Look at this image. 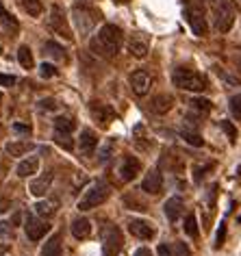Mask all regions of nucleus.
Here are the masks:
<instances>
[{
  "label": "nucleus",
  "instance_id": "nucleus-1",
  "mask_svg": "<svg viewBox=\"0 0 241 256\" xmlns=\"http://www.w3.org/2000/svg\"><path fill=\"white\" fill-rule=\"evenodd\" d=\"M122 42H124L122 28L116 26V24H104L96 33V37L90 42V48L94 54L102 56V59H113L122 48Z\"/></svg>",
  "mask_w": 241,
  "mask_h": 256
},
{
  "label": "nucleus",
  "instance_id": "nucleus-2",
  "mask_svg": "<svg viewBox=\"0 0 241 256\" xmlns=\"http://www.w3.org/2000/svg\"><path fill=\"white\" fill-rule=\"evenodd\" d=\"M98 18H100V11L96 7H92L87 0H76L74 7H72V20H74V26L78 30L80 37H87L94 30V26L98 24Z\"/></svg>",
  "mask_w": 241,
  "mask_h": 256
},
{
  "label": "nucleus",
  "instance_id": "nucleus-3",
  "mask_svg": "<svg viewBox=\"0 0 241 256\" xmlns=\"http://www.w3.org/2000/svg\"><path fill=\"white\" fill-rule=\"evenodd\" d=\"M211 14H213V24L220 33H228L237 18V7L232 0H211Z\"/></svg>",
  "mask_w": 241,
  "mask_h": 256
},
{
  "label": "nucleus",
  "instance_id": "nucleus-4",
  "mask_svg": "<svg viewBox=\"0 0 241 256\" xmlns=\"http://www.w3.org/2000/svg\"><path fill=\"white\" fill-rule=\"evenodd\" d=\"M172 82L174 87L178 89H185V92H204L208 87L206 78L202 76L200 72H196L192 68H176L172 72Z\"/></svg>",
  "mask_w": 241,
  "mask_h": 256
},
{
  "label": "nucleus",
  "instance_id": "nucleus-5",
  "mask_svg": "<svg viewBox=\"0 0 241 256\" xmlns=\"http://www.w3.org/2000/svg\"><path fill=\"white\" fill-rule=\"evenodd\" d=\"M109 196H111L109 182H104V180L92 182L90 187L83 191V196H80L78 210H92V208H96V206H100V204H104L106 200H109Z\"/></svg>",
  "mask_w": 241,
  "mask_h": 256
},
{
  "label": "nucleus",
  "instance_id": "nucleus-6",
  "mask_svg": "<svg viewBox=\"0 0 241 256\" xmlns=\"http://www.w3.org/2000/svg\"><path fill=\"white\" fill-rule=\"evenodd\" d=\"M100 239H102V254L104 256H118L120 250H122V230H120L116 224H104L102 232H100Z\"/></svg>",
  "mask_w": 241,
  "mask_h": 256
},
{
  "label": "nucleus",
  "instance_id": "nucleus-7",
  "mask_svg": "<svg viewBox=\"0 0 241 256\" xmlns=\"http://www.w3.org/2000/svg\"><path fill=\"white\" fill-rule=\"evenodd\" d=\"M48 26L52 28L56 35H61L63 40H68V42L74 40V33H72V28H70V24H68V20H66V14H63V9L59 7V4H54V7L50 9Z\"/></svg>",
  "mask_w": 241,
  "mask_h": 256
},
{
  "label": "nucleus",
  "instance_id": "nucleus-8",
  "mask_svg": "<svg viewBox=\"0 0 241 256\" xmlns=\"http://www.w3.org/2000/svg\"><path fill=\"white\" fill-rule=\"evenodd\" d=\"M185 16H187V22H189V26H192L194 35L204 37L206 30H208V24H206V18H204L202 7H198V4H189V7L185 9Z\"/></svg>",
  "mask_w": 241,
  "mask_h": 256
},
{
  "label": "nucleus",
  "instance_id": "nucleus-9",
  "mask_svg": "<svg viewBox=\"0 0 241 256\" xmlns=\"http://www.w3.org/2000/svg\"><path fill=\"white\" fill-rule=\"evenodd\" d=\"M48 230H50V226L46 222H42V220H37L35 215L26 213V217H24V232H26V236L30 241H40Z\"/></svg>",
  "mask_w": 241,
  "mask_h": 256
},
{
  "label": "nucleus",
  "instance_id": "nucleus-10",
  "mask_svg": "<svg viewBox=\"0 0 241 256\" xmlns=\"http://www.w3.org/2000/svg\"><path fill=\"white\" fill-rule=\"evenodd\" d=\"M90 113H92V118L98 122L102 128H106L113 122V118H116V111L109 106V104H104V102H92L90 104Z\"/></svg>",
  "mask_w": 241,
  "mask_h": 256
},
{
  "label": "nucleus",
  "instance_id": "nucleus-11",
  "mask_svg": "<svg viewBox=\"0 0 241 256\" xmlns=\"http://www.w3.org/2000/svg\"><path fill=\"white\" fill-rule=\"evenodd\" d=\"M130 87L137 96H146L152 87V76L146 72V70H135V72L130 74Z\"/></svg>",
  "mask_w": 241,
  "mask_h": 256
},
{
  "label": "nucleus",
  "instance_id": "nucleus-12",
  "mask_svg": "<svg viewBox=\"0 0 241 256\" xmlns=\"http://www.w3.org/2000/svg\"><path fill=\"white\" fill-rule=\"evenodd\" d=\"M139 172H142V163H139V158H135V156H124L122 158V165H120V178H122L124 182L135 180Z\"/></svg>",
  "mask_w": 241,
  "mask_h": 256
},
{
  "label": "nucleus",
  "instance_id": "nucleus-13",
  "mask_svg": "<svg viewBox=\"0 0 241 256\" xmlns=\"http://www.w3.org/2000/svg\"><path fill=\"white\" fill-rule=\"evenodd\" d=\"M128 232L132 236H137V239H142V241H150L152 236H154V228H152V224L146 222V220H130L128 222Z\"/></svg>",
  "mask_w": 241,
  "mask_h": 256
},
{
  "label": "nucleus",
  "instance_id": "nucleus-14",
  "mask_svg": "<svg viewBox=\"0 0 241 256\" xmlns=\"http://www.w3.org/2000/svg\"><path fill=\"white\" fill-rule=\"evenodd\" d=\"M98 148V135L90 128H85V130H80V139H78V150L83 152L85 156H92L94 152Z\"/></svg>",
  "mask_w": 241,
  "mask_h": 256
},
{
  "label": "nucleus",
  "instance_id": "nucleus-15",
  "mask_svg": "<svg viewBox=\"0 0 241 256\" xmlns=\"http://www.w3.org/2000/svg\"><path fill=\"white\" fill-rule=\"evenodd\" d=\"M161 189H163V176H161V172H158V170H150V174L146 176L144 182H142V191L156 196V194H161Z\"/></svg>",
  "mask_w": 241,
  "mask_h": 256
},
{
  "label": "nucleus",
  "instance_id": "nucleus-16",
  "mask_svg": "<svg viewBox=\"0 0 241 256\" xmlns=\"http://www.w3.org/2000/svg\"><path fill=\"white\" fill-rule=\"evenodd\" d=\"M172 106H174V98L172 96H168V94H158V96H154V98L150 100V111L156 113V115H163V113L172 111Z\"/></svg>",
  "mask_w": 241,
  "mask_h": 256
},
{
  "label": "nucleus",
  "instance_id": "nucleus-17",
  "mask_svg": "<svg viewBox=\"0 0 241 256\" xmlns=\"http://www.w3.org/2000/svg\"><path fill=\"white\" fill-rule=\"evenodd\" d=\"M182 208H185V202H182L180 196L170 198V200L163 204V210H166V217H168L170 222H176V220H178V217L182 215Z\"/></svg>",
  "mask_w": 241,
  "mask_h": 256
},
{
  "label": "nucleus",
  "instance_id": "nucleus-18",
  "mask_svg": "<svg viewBox=\"0 0 241 256\" xmlns=\"http://www.w3.org/2000/svg\"><path fill=\"white\" fill-rule=\"evenodd\" d=\"M52 174H44V176H40V178H35L33 182H30V187H28V191L33 194L35 198H42V196H46L48 194V189H50V184H52Z\"/></svg>",
  "mask_w": 241,
  "mask_h": 256
},
{
  "label": "nucleus",
  "instance_id": "nucleus-19",
  "mask_svg": "<svg viewBox=\"0 0 241 256\" xmlns=\"http://www.w3.org/2000/svg\"><path fill=\"white\" fill-rule=\"evenodd\" d=\"M37 170H40V158H37V156H28V158H24V161L18 165L16 174L20 178H28V176L37 174Z\"/></svg>",
  "mask_w": 241,
  "mask_h": 256
},
{
  "label": "nucleus",
  "instance_id": "nucleus-20",
  "mask_svg": "<svg viewBox=\"0 0 241 256\" xmlns=\"http://www.w3.org/2000/svg\"><path fill=\"white\" fill-rule=\"evenodd\" d=\"M72 234L76 239H90L92 234V222L85 220V217H76L72 222Z\"/></svg>",
  "mask_w": 241,
  "mask_h": 256
},
{
  "label": "nucleus",
  "instance_id": "nucleus-21",
  "mask_svg": "<svg viewBox=\"0 0 241 256\" xmlns=\"http://www.w3.org/2000/svg\"><path fill=\"white\" fill-rule=\"evenodd\" d=\"M128 50H130L132 56H137V59H144V56L148 54V42H146L142 35H132L130 42H128Z\"/></svg>",
  "mask_w": 241,
  "mask_h": 256
},
{
  "label": "nucleus",
  "instance_id": "nucleus-22",
  "mask_svg": "<svg viewBox=\"0 0 241 256\" xmlns=\"http://www.w3.org/2000/svg\"><path fill=\"white\" fill-rule=\"evenodd\" d=\"M42 256H63V250H61V234H52L46 243H44Z\"/></svg>",
  "mask_w": 241,
  "mask_h": 256
},
{
  "label": "nucleus",
  "instance_id": "nucleus-23",
  "mask_svg": "<svg viewBox=\"0 0 241 256\" xmlns=\"http://www.w3.org/2000/svg\"><path fill=\"white\" fill-rule=\"evenodd\" d=\"M30 148H33V144L30 142H11V144L4 146L7 154H11V156H24Z\"/></svg>",
  "mask_w": 241,
  "mask_h": 256
},
{
  "label": "nucleus",
  "instance_id": "nucleus-24",
  "mask_svg": "<svg viewBox=\"0 0 241 256\" xmlns=\"http://www.w3.org/2000/svg\"><path fill=\"white\" fill-rule=\"evenodd\" d=\"M35 213L42 217H52L56 213V200H40L35 204Z\"/></svg>",
  "mask_w": 241,
  "mask_h": 256
},
{
  "label": "nucleus",
  "instance_id": "nucleus-25",
  "mask_svg": "<svg viewBox=\"0 0 241 256\" xmlns=\"http://www.w3.org/2000/svg\"><path fill=\"white\" fill-rule=\"evenodd\" d=\"M0 22H2V26L7 28V30H11V33H18V28H20V24H18V20L9 14L7 9L2 7V4H0Z\"/></svg>",
  "mask_w": 241,
  "mask_h": 256
},
{
  "label": "nucleus",
  "instance_id": "nucleus-26",
  "mask_svg": "<svg viewBox=\"0 0 241 256\" xmlns=\"http://www.w3.org/2000/svg\"><path fill=\"white\" fill-rule=\"evenodd\" d=\"M189 106H192L196 113L206 115V113H211L213 102H211V100H206V98H192V100H189Z\"/></svg>",
  "mask_w": 241,
  "mask_h": 256
},
{
  "label": "nucleus",
  "instance_id": "nucleus-27",
  "mask_svg": "<svg viewBox=\"0 0 241 256\" xmlns=\"http://www.w3.org/2000/svg\"><path fill=\"white\" fill-rule=\"evenodd\" d=\"M44 54L50 56V59H63V56H66V50H63L56 42H46L44 44Z\"/></svg>",
  "mask_w": 241,
  "mask_h": 256
},
{
  "label": "nucleus",
  "instance_id": "nucleus-28",
  "mask_svg": "<svg viewBox=\"0 0 241 256\" xmlns=\"http://www.w3.org/2000/svg\"><path fill=\"white\" fill-rule=\"evenodd\" d=\"M180 137L185 139L189 146H194V148H202V146H204V139H202L196 130H189V128H182V130H180Z\"/></svg>",
  "mask_w": 241,
  "mask_h": 256
},
{
  "label": "nucleus",
  "instance_id": "nucleus-29",
  "mask_svg": "<svg viewBox=\"0 0 241 256\" xmlns=\"http://www.w3.org/2000/svg\"><path fill=\"white\" fill-rule=\"evenodd\" d=\"M20 4H22V9L26 11L30 18H40V16H42V11H44V7H42L40 0H20Z\"/></svg>",
  "mask_w": 241,
  "mask_h": 256
},
{
  "label": "nucleus",
  "instance_id": "nucleus-30",
  "mask_svg": "<svg viewBox=\"0 0 241 256\" xmlns=\"http://www.w3.org/2000/svg\"><path fill=\"white\" fill-rule=\"evenodd\" d=\"M18 61H20V66L26 68V70L33 68V54H30L28 46H20V50H18Z\"/></svg>",
  "mask_w": 241,
  "mask_h": 256
},
{
  "label": "nucleus",
  "instance_id": "nucleus-31",
  "mask_svg": "<svg viewBox=\"0 0 241 256\" xmlns=\"http://www.w3.org/2000/svg\"><path fill=\"white\" fill-rule=\"evenodd\" d=\"M185 232L192 236V239H198V220H196V215L194 213H189L187 217H185Z\"/></svg>",
  "mask_w": 241,
  "mask_h": 256
},
{
  "label": "nucleus",
  "instance_id": "nucleus-32",
  "mask_svg": "<svg viewBox=\"0 0 241 256\" xmlns=\"http://www.w3.org/2000/svg\"><path fill=\"white\" fill-rule=\"evenodd\" d=\"M54 142H56V146H61L63 150H72L74 148V142H72V137H70V132L54 130Z\"/></svg>",
  "mask_w": 241,
  "mask_h": 256
},
{
  "label": "nucleus",
  "instance_id": "nucleus-33",
  "mask_svg": "<svg viewBox=\"0 0 241 256\" xmlns=\"http://www.w3.org/2000/svg\"><path fill=\"white\" fill-rule=\"evenodd\" d=\"M54 130L59 132H72L74 130V122L70 118H56L54 120Z\"/></svg>",
  "mask_w": 241,
  "mask_h": 256
},
{
  "label": "nucleus",
  "instance_id": "nucleus-34",
  "mask_svg": "<svg viewBox=\"0 0 241 256\" xmlns=\"http://www.w3.org/2000/svg\"><path fill=\"white\" fill-rule=\"evenodd\" d=\"M220 128H222V130L226 132V135H228V139H230L232 144L237 142V128H234V126H232V124H230V122H228V120H222V122H220Z\"/></svg>",
  "mask_w": 241,
  "mask_h": 256
},
{
  "label": "nucleus",
  "instance_id": "nucleus-35",
  "mask_svg": "<svg viewBox=\"0 0 241 256\" xmlns=\"http://www.w3.org/2000/svg\"><path fill=\"white\" fill-rule=\"evenodd\" d=\"M228 106H230V113L234 115V118L241 120V94L232 96V98L228 100Z\"/></svg>",
  "mask_w": 241,
  "mask_h": 256
},
{
  "label": "nucleus",
  "instance_id": "nucleus-36",
  "mask_svg": "<svg viewBox=\"0 0 241 256\" xmlns=\"http://www.w3.org/2000/svg\"><path fill=\"white\" fill-rule=\"evenodd\" d=\"M59 72H56V68L52 66V63H42L40 66V76L42 78H52V76H56Z\"/></svg>",
  "mask_w": 241,
  "mask_h": 256
},
{
  "label": "nucleus",
  "instance_id": "nucleus-37",
  "mask_svg": "<svg viewBox=\"0 0 241 256\" xmlns=\"http://www.w3.org/2000/svg\"><path fill=\"white\" fill-rule=\"evenodd\" d=\"M37 108H40V111H56L59 104H56V100H52V98H44L37 102Z\"/></svg>",
  "mask_w": 241,
  "mask_h": 256
},
{
  "label": "nucleus",
  "instance_id": "nucleus-38",
  "mask_svg": "<svg viewBox=\"0 0 241 256\" xmlns=\"http://www.w3.org/2000/svg\"><path fill=\"white\" fill-rule=\"evenodd\" d=\"M224 241H226V222H220L218 234H215V248H222Z\"/></svg>",
  "mask_w": 241,
  "mask_h": 256
},
{
  "label": "nucleus",
  "instance_id": "nucleus-39",
  "mask_svg": "<svg viewBox=\"0 0 241 256\" xmlns=\"http://www.w3.org/2000/svg\"><path fill=\"white\" fill-rule=\"evenodd\" d=\"M11 236H14V230H11V226H9L7 222H0V239L9 241Z\"/></svg>",
  "mask_w": 241,
  "mask_h": 256
},
{
  "label": "nucleus",
  "instance_id": "nucleus-40",
  "mask_svg": "<svg viewBox=\"0 0 241 256\" xmlns=\"http://www.w3.org/2000/svg\"><path fill=\"white\" fill-rule=\"evenodd\" d=\"M111 150H113V144L109 142L102 150H100V154H98V156H100V163H106V161H109V158H111Z\"/></svg>",
  "mask_w": 241,
  "mask_h": 256
},
{
  "label": "nucleus",
  "instance_id": "nucleus-41",
  "mask_svg": "<svg viewBox=\"0 0 241 256\" xmlns=\"http://www.w3.org/2000/svg\"><path fill=\"white\" fill-rule=\"evenodd\" d=\"M158 256H176L174 246H168V243H161L158 246Z\"/></svg>",
  "mask_w": 241,
  "mask_h": 256
},
{
  "label": "nucleus",
  "instance_id": "nucleus-42",
  "mask_svg": "<svg viewBox=\"0 0 241 256\" xmlns=\"http://www.w3.org/2000/svg\"><path fill=\"white\" fill-rule=\"evenodd\" d=\"M174 252H176V256H189L187 246H185V243H180V241L174 243Z\"/></svg>",
  "mask_w": 241,
  "mask_h": 256
},
{
  "label": "nucleus",
  "instance_id": "nucleus-43",
  "mask_svg": "<svg viewBox=\"0 0 241 256\" xmlns=\"http://www.w3.org/2000/svg\"><path fill=\"white\" fill-rule=\"evenodd\" d=\"M14 132H18V135H30V126L28 124H14Z\"/></svg>",
  "mask_w": 241,
  "mask_h": 256
},
{
  "label": "nucleus",
  "instance_id": "nucleus-44",
  "mask_svg": "<svg viewBox=\"0 0 241 256\" xmlns=\"http://www.w3.org/2000/svg\"><path fill=\"white\" fill-rule=\"evenodd\" d=\"M0 85H2V87H11V85H16V76L0 74Z\"/></svg>",
  "mask_w": 241,
  "mask_h": 256
},
{
  "label": "nucleus",
  "instance_id": "nucleus-45",
  "mask_svg": "<svg viewBox=\"0 0 241 256\" xmlns=\"http://www.w3.org/2000/svg\"><path fill=\"white\" fill-rule=\"evenodd\" d=\"M208 168H211V165H204V168H196V170H194V172H196V176H194V178H196V182H200V180H202V176H204V172H206Z\"/></svg>",
  "mask_w": 241,
  "mask_h": 256
},
{
  "label": "nucleus",
  "instance_id": "nucleus-46",
  "mask_svg": "<svg viewBox=\"0 0 241 256\" xmlns=\"http://www.w3.org/2000/svg\"><path fill=\"white\" fill-rule=\"evenodd\" d=\"M135 256H152V252H150L148 248H139L137 252H135Z\"/></svg>",
  "mask_w": 241,
  "mask_h": 256
},
{
  "label": "nucleus",
  "instance_id": "nucleus-47",
  "mask_svg": "<svg viewBox=\"0 0 241 256\" xmlns=\"http://www.w3.org/2000/svg\"><path fill=\"white\" fill-rule=\"evenodd\" d=\"M0 52H2V46H0Z\"/></svg>",
  "mask_w": 241,
  "mask_h": 256
},
{
  "label": "nucleus",
  "instance_id": "nucleus-48",
  "mask_svg": "<svg viewBox=\"0 0 241 256\" xmlns=\"http://www.w3.org/2000/svg\"><path fill=\"white\" fill-rule=\"evenodd\" d=\"M239 222H241V215H239Z\"/></svg>",
  "mask_w": 241,
  "mask_h": 256
}]
</instances>
